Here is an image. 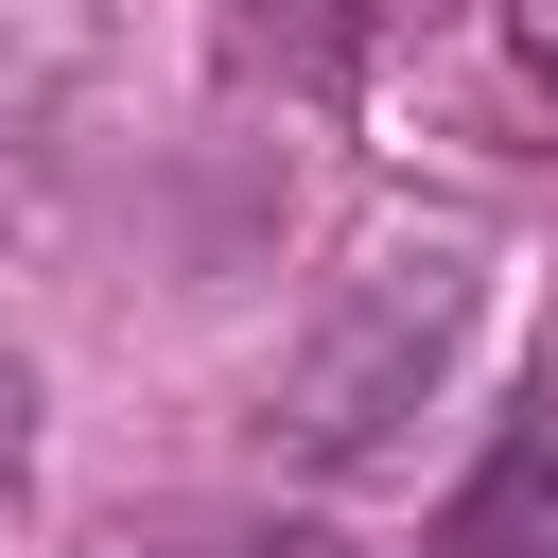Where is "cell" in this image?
Returning a JSON list of instances; mask_svg holds the SVG:
<instances>
[{"label": "cell", "mask_w": 558, "mask_h": 558, "mask_svg": "<svg viewBox=\"0 0 558 558\" xmlns=\"http://www.w3.org/2000/svg\"><path fill=\"white\" fill-rule=\"evenodd\" d=\"M366 35H384V0H227V52L279 70V87H349Z\"/></svg>", "instance_id": "obj_3"}, {"label": "cell", "mask_w": 558, "mask_h": 558, "mask_svg": "<svg viewBox=\"0 0 558 558\" xmlns=\"http://www.w3.org/2000/svg\"><path fill=\"white\" fill-rule=\"evenodd\" d=\"M418 558H558V366H541V384L488 418V453L436 488Z\"/></svg>", "instance_id": "obj_2"}, {"label": "cell", "mask_w": 558, "mask_h": 558, "mask_svg": "<svg viewBox=\"0 0 558 558\" xmlns=\"http://www.w3.org/2000/svg\"><path fill=\"white\" fill-rule=\"evenodd\" d=\"M506 35H523V70H541V87H558V0H523V17H506Z\"/></svg>", "instance_id": "obj_6"}, {"label": "cell", "mask_w": 558, "mask_h": 558, "mask_svg": "<svg viewBox=\"0 0 558 558\" xmlns=\"http://www.w3.org/2000/svg\"><path fill=\"white\" fill-rule=\"evenodd\" d=\"M17 471H35V366L0 349V506H17Z\"/></svg>", "instance_id": "obj_5"}, {"label": "cell", "mask_w": 558, "mask_h": 558, "mask_svg": "<svg viewBox=\"0 0 558 558\" xmlns=\"http://www.w3.org/2000/svg\"><path fill=\"white\" fill-rule=\"evenodd\" d=\"M471 296H488V244H471V227H401V244H366V262L314 296V331L262 366V453H296V471H366V453L453 384Z\"/></svg>", "instance_id": "obj_1"}, {"label": "cell", "mask_w": 558, "mask_h": 558, "mask_svg": "<svg viewBox=\"0 0 558 558\" xmlns=\"http://www.w3.org/2000/svg\"><path fill=\"white\" fill-rule=\"evenodd\" d=\"M122 558H331L314 523H192V541H122Z\"/></svg>", "instance_id": "obj_4"}]
</instances>
